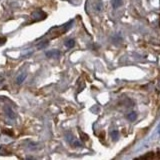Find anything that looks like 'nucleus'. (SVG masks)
Listing matches in <instances>:
<instances>
[{"label": "nucleus", "instance_id": "1", "mask_svg": "<svg viewBox=\"0 0 160 160\" xmlns=\"http://www.w3.org/2000/svg\"><path fill=\"white\" fill-rule=\"evenodd\" d=\"M45 55L47 56L48 58H51V57H59V56L61 55V51L58 50V49H53V50L46 51Z\"/></svg>", "mask_w": 160, "mask_h": 160}, {"label": "nucleus", "instance_id": "2", "mask_svg": "<svg viewBox=\"0 0 160 160\" xmlns=\"http://www.w3.org/2000/svg\"><path fill=\"white\" fill-rule=\"evenodd\" d=\"M5 113H6L7 116H8V118H10V119H14V118L16 117L15 112H14L13 109H12L11 107H9V106L5 107Z\"/></svg>", "mask_w": 160, "mask_h": 160}, {"label": "nucleus", "instance_id": "3", "mask_svg": "<svg viewBox=\"0 0 160 160\" xmlns=\"http://www.w3.org/2000/svg\"><path fill=\"white\" fill-rule=\"evenodd\" d=\"M26 77H27V74H26V73H22V74L18 75V76H17V78H16V83H17L18 85L22 84V83L24 82V80L26 79Z\"/></svg>", "mask_w": 160, "mask_h": 160}, {"label": "nucleus", "instance_id": "4", "mask_svg": "<svg viewBox=\"0 0 160 160\" xmlns=\"http://www.w3.org/2000/svg\"><path fill=\"white\" fill-rule=\"evenodd\" d=\"M64 45L67 48H72L73 46L75 45V41L73 40V39H67V40H65V42H64Z\"/></svg>", "mask_w": 160, "mask_h": 160}, {"label": "nucleus", "instance_id": "5", "mask_svg": "<svg viewBox=\"0 0 160 160\" xmlns=\"http://www.w3.org/2000/svg\"><path fill=\"white\" fill-rule=\"evenodd\" d=\"M73 140H74V138H73V136H72V134H71V133L66 135V141H67V142H69V143L71 144V142H72Z\"/></svg>", "mask_w": 160, "mask_h": 160}, {"label": "nucleus", "instance_id": "6", "mask_svg": "<svg viewBox=\"0 0 160 160\" xmlns=\"http://www.w3.org/2000/svg\"><path fill=\"white\" fill-rule=\"evenodd\" d=\"M47 44H48V41H46V42H45V41H43V42H41V43H38V44H37V47H38L39 49H42L43 47H45V46L47 45Z\"/></svg>", "mask_w": 160, "mask_h": 160}, {"label": "nucleus", "instance_id": "7", "mask_svg": "<svg viewBox=\"0 0 160 160\" xmlns=\"http://www.w3.org/2000/svg\"><path fill=\"white\" fill-rule=\"evenodd\" d=\"M71 144H73V146H74V147H81V146H82L80 142L77 141V140H73V141L71 142Z\"/></svg>", "mask_w": 160, "mask_h": 160}, {"label": "nucleus", "instance_id": "8", "mask_svg": "<svg viewBox=\"0 0 160 160\" xmlns=\"http://www.w3.org/2000/svg\"><path fill=\"white\" fill-rule=\"evenodd\" d=\"M112 4H113V6L116 8V7H118V6L120 5V4H121V1H120V0H113Z\"/></svg>", "mask_w": 160, "mask_h": 160}, {"label": "nucleus", "instance_id": "9", "mask_svg": "<svg viewBox=\"0 0 160 160\" xmlns=\"http://www.w3.org/2000/svg\"><path fill=\"white\" fill-rule=\"evenodd\" d=\"M6 37H1L0 38V44H3V43H5L6 42Z\"/></svg>", "mask_w": 160, "mask_h": 160}, {"label": "nucleus", "instance_id": "10", "mask_svg": "<svg viewBox=\"0 0 160 160\" xmlns=\"http://www.w3.org/2000/svg\"><path fill=\"white\" fill-rule=\"evenodd\" d=\"M80 134L82 135V139H83V140H87V139H88V137H87V135H86V134L82 133V132H80Z\"/></svg>", "mask_w": 160, "mask_h": 160}, {"label": "nucleus", "instance_id": "11", "mask_svg": "<svg viewBox=\"0 0 160 160\" xmlns=\"http://www.w3.org/2000/svg\"><path fill=\"white\" fill-rule=\"evenodd\" d=\"M112 135H113V138H116V136H117V135H118V133H117V131H113L112 132Z\"/></svg>", "mask_w": 160, "mask_h": 160}, {"label": "nucleus", "instance_id": "12", "mask_svg": "<svg viewBox=\"0 0 160 160\" xmlns=\"http://www.w3.org/2000/svg\"><path fill=\"white\" fill-rule=\"evenodd\" d=\"M4 133H6V134H9V136H13V133H11V132H9V131H7V130H4Z\"/></svg>", "mask_w": 160, "mask_h": 160}]
</instances>
